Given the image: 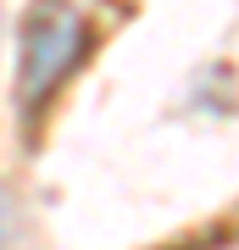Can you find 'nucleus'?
I'll use <instances>...</instances> for the list:
<instances>
[{
    "mask_svg": "<svg viewBox=\"0 0 239 250\" xmlns=\"http://www.w3.org/2000/svg\"><path fill=\"white\" fill-rule=\"evenodd\" d=\"M89 28L67 0H39L22 22V62H17V89L22 106H44L67 83V72L84 62Z\"/></svg>",
    "mask_w": 239,
    "mask_h": 250,
    "instance_id": "nucleus-1",
    "label": "nucleus"
},
{
    "mask_svg": "<svg viewBox=\"0 0 239 250\" xmlns=\"http://www.w3.org/2000/svg\"><path fill=\"white\" fill-rule=\"evenodd\" d=\"M206 250H239V239H222V245H206Z\"/></svg>",
    "mask_w": 239,
    "mask_h": 250,
    "instance_id": "nucleus-2",
    "label": "nucleus"
},
{
    "mask_svg": "<svg viewBox=\"0 0 239 250\" xmlns=\"http://www.w3.org/2000/svg\"><path fill=\"white\" fill-rule=\"evenodd\" d=\"M0 228H6V206H0Z\"/></svg>",
    "mask_w": 239,
    "mask_h": 250,
    "instance_id": "nucleus-3",
    "label": "nucleus"
}]
</instances>
